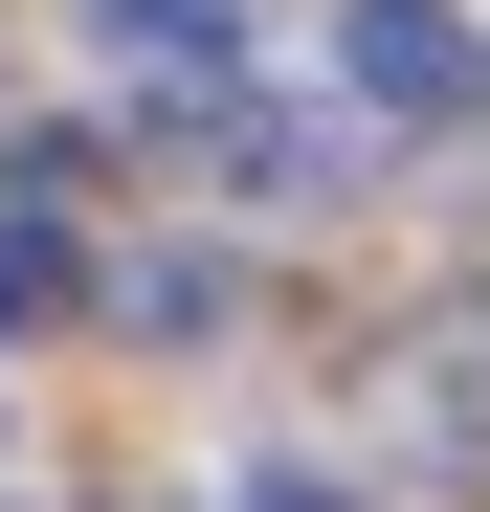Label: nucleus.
<instances>
[{"mask_svg": "<svg viewBox=\"0 0 490 512\" xmlns=\"http://www.w3.org/2000/svg\"><path fill=\"white\" fill-rule=\"evenodd\" d=\"M335 67H357V112H401V134H424V112H468V90H490V45L446 23V0H357V45H335Z\"/></svg>", "mask_w": 490, "mask_h": 512, "instance_id": "f257e3e1", "label": "nucleus"}, {"mask_svg": "<svg viewBox=\"0 0 490 512\" xmlns=\"http://www.w3.org/2000/svg\"><path fill=\"white\" fill-rule=\"evenodd\" d=\"M67 290H90V268H67V223L23 201V223H0V334H23V312H67Z\"/></svg>", "mask_w": 490, "mask_h": 512, "instance_id": "f03ea898", "label": "nucleus"}, {"mask_svg": "<svg viewBox=\"0 0 490 512\" xmlns=\"http://www.w3.org/2000/svg\"><path fill=\"white\" fill-rule=\"evenodd\" d=\"M90 23H112L134 67H223V0H90Z\"/></svg>", "mask_w": 490, "mask_h": 512, "instance_id": "7ed1b4c3", "label": "nucleus"}, {"mask_svg": "<svg viewBox=\"0 0 490 512\" xmlns=\"http://www.w3.org/2000/svg\"><path fill=\"white\" fill-rule=\"evenodd\" d=\"M245 512H335V490H245Z\"/></svg>", "mask_w": 490, "mask_h": 512, "instance_id": "20e7f679", "label": "nucleus"}]
</instances>
